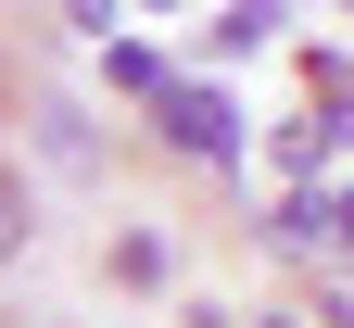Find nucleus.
Wrapping results in <instances>:
<instances>
[{
  "label": "nucleus",
  "instance_id": "nucleus-1",
  "mask_svg": "<svg viewBox=\"0 0 354 328\" xmlns=\"http://www.w3.org/2000/svg\"><path fill=\"white\" fill-rule=\"evenodd\" d=\"M152 126H165V152H190V164H228V152H241V102L203 88V76H177L165 102H152Z\"/></svg>",
  "mask_w": 354,
  "mask_h": 328
},
{
  "label": "nucleus",
  "instance_id": "nucleus-5",
  "mask_svg": "<svg viewBox=\"0 0 354 328\" xmlns=\"http://www.w3.org/2000/svg\"><path fill=\"white\" fill-rule=\"evenodd\" d=\"M152 13H177V26H203V0H152Z\"/></svg>",
  "mask_w": 354,
  "mask_h": 328
},
{
  "label": "nucleus",
  "instance_id": "nucleus-2",
  "mask_svg": "<svg viewBox=\"0 0 354 328\" xmlns=\"http://www.w3.org/2000/svg\"><path fill=\"white\" fill-rule=\"evenodd\" d=\"M279 26H291V13H279V0H215V13H203L190 38H203V51H215V64H241V51H266V38H279Z\"/></svg>",
  "mask_w": 354,
  "mask_h": 328
},
{
  "label": "nucleus",
  "instance_id": "nucleus-3",
  "mask_svg": "<svg viewBox=\"0 0 354 328\" xmlns=\"http://www.w3.org/2000/svg\"><path fill=\"white\" fill-rule=\"evenodd\" d=\"M102 88H127V102H165V88H177V64H165V51H140V38H102Z\"/></svg>",
  "mask_w": 354,
  "mask_h": 328
},
{
  "label": "nucleus",
  "instance_id": "nucleus-6",
  "mask_svg": "<svg viewBox=\"0 0 354 328\" xmlns=\"http://www.w3.org/2000/svg\"><path fill=\"white\" fill-rule=\"evenodd\" d=\"M253 328H304V316H253Z\"/></svg>",
  "mask_w": 354,
  "mask_h": 328
},
{
  "label": "nucleus",
  "instance_id": "nucleus-4",
  "mask_svg": "<svg viewBox=\"0 0 354 328\" xmlns=\"http://www.w3.org/2000/svg\"><path fill=\"white\" fill-rule=\"evenodd\" d=\"M114 278H127V291H165V240H152V227H127V240H114Z\"/></svg>",
  "mask_w": 354,
  "mask_h": 328
}]
</instances>
